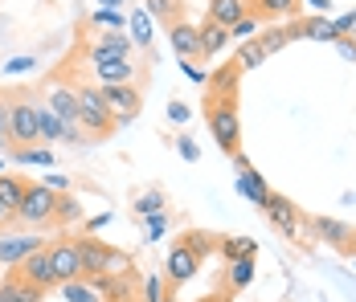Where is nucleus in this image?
I'll return each mask as SVG.
<instances>
[{
	"mask_svg": "<svg viewBox=\"0 0 356 302\" xmlns=\"http://www.w3.org/2000/svg\"><path fill=\"white\" fill-rule=\"evenodd\" d=\"M177 151H180V160H188V164H197V143H193L188 135H177Z\"/></svg>",
	"mask_w": 356,
	"mask_h": 302,
	"instance_id": "4c0bfd02",
	"label": "nucleus"
},
{
	"mask_svg": "<svg viewBox=\"0 0 356 302\" xmlns=\"http://www.w3.org/2000/svg\"><path fill=\"white\" fill-rule=\"evenodd\" d=\"M180 241H184V245H188V249H193L197 258H205V253H209V249L217 245V241H213V233H201V229H188V233L180 237Z\"/></svg>",
	"mask_w": 356,
	"mask_h": 302,
	"instance_id": "473e14b6",
	"label": "nucleus"
},
{
	"mask_svg": "<svg viewBox=\"0 0 356 302\" xmlns=\"http://www.w3.org/2000/svg\"><path fill=\"white\" fill-rule=\"evenodd\" d=\"M312 229H316L320 241L336 245V249H348V241H353V233H356V229H348V225L336 221V217H312Z\"/></svg>",
	"mask_w": 356,
	"mask_h": 302,
	"instance_id": "a211bd4d",
	"label": "nucleus"
},
{
	"mask_svg": "<svg viewBox=\"0 0 356 302\" xmlns=\"http://www.w3.org/2000/svg\"><path fill=\"white\" fill-rule=\"evenodd\" d=\"M13 269H17L29 286H37L41 294H49V290L58 286V278H54V269H49V253H45V245H41V249H33L21 266H13Z\"/></svg>",
	"mask_w": 356,
	"mask_h": 302,
	"instance_id": "9d476101",
	"label": "nucleus"
},
{
	"mask_svg": "<svg viewBox=\"0 0 356 302\" xmlns=\"http://www.w3.org/2000/svg\"><path fill=\"white\" fill-rule=\"evenodd\" d=\"M164 294H160V278H147L143 282V302H160Z\"/></svg>",
	"mask_w": 356,
	"mask_h": 302,
	"instance_id": "a19ab883",
	"label": "nucleus"
},
{
	"mask_svg": "<svg viewBox=\"0 0 356 302\" xmlns=\"http://www.w3.org/2000/svg\"><path fill=\"white\" fill-rule=\"evenodd\" d=\"M348 253H356V233H353V241H348Z\"/></svg>",
	"mask_w": 356,
	"mask_h": 302,
	"instance_id": "09e8293b",
	"label": "nucleus"
},
{
	"mask_svg": "<svg viewBox=\"0 0 356 302\" xmlns=\"http://www.w3.org/2000/svg\"><path fill=\"white\" fill-rule=\"evenodd\" d=\"M234 164L242 168V171H238V192H242V196H250V204H258V208H262V204L270 201V188H266L262 171H254V168H250V160L242 156V151L234 156Z\"/></svg>",
	"mask_w": 356,
	"mask_h": 302,
	"instance_id": "9b49d317",
	"label": "nucleus"
},
{
	"mask_svg": "<svg viewBox=\"0 0 356 302\" xmlns=\"http://www.w3.org/2000/svg\"><path fill=\"white\" fill-rule=\"evenodd\" d=\"M254 282V258H238V262H229V278H225V290L234 294V290H242Z\"/></svg>",
	"mask_w": 356,
	"mask_h": 302,
	"instance_id": "c85d7f7f",
	"label": "nucleus"
},
{
	"mask_svg": "<svg viewBox=\"0 0 356 302\" xmlns=\"http://www.w3.org/2000/svg\"><path fill=\"white\" fill-rule=\"evenodd\" d=\"M307 4H312V8H320V12H327V8H332V0H307Z\"/></svg>",
	"mask_w": 356,
	"mask_h": 302,
	"instance_id": "49530a36",
	"label": "nucleus"
},
{
	"mask_svg": "<svg viewBox=\"0 0 356 302\" xmlns=\"http://www.w3.org/2000/svg\"><path fill=\"white\" fill-rule=\"evenodd\" d=\"M180 69H184V78H188V82H197V86H205V82H209V74L197 66V62H180Z\"/></svg>",
	"mask_w": 356,
	"mask_h": 302,
	"instance_id": "58836bf2",
	"label": "nucleus"
},
{
	"mask_svg": "<svg viewBox=\"0 0 356 302\" xmlns=\"http://www.w3.org/2000/svg\"><path fill=\"white\" fill-rule=\"evenodd\" d=\"M13 160H21V164H54V156H49V147H13Z\"/></svg>",
	"mask_w": 356,
	"mask_h": 302,
	"instance_id": "72a5a7b5",
	"label": "nucleus"
},
{
	"mask_svg": "<svg viewBox=\"0 0 356 302\" xmlns=\"http://www.w3.org/2000/svg\"><path fill=\"white\" fill-rule=\"evenodd\" d=\"M131 74H136V62H103L95 66V86H131Z\"/></svg>",
	"mask_w": 356,
	"mask_h": 302,
	"instance_id": "412c9836",
	"label": "nucleus"
},
{
	"mask_svg": "<svg viewBox=\"0 0 356 302\" xmlns=\"http://www.w3.org/2000/svg\"><path fill=\"white\" fill-rule=\"evenodd\" d=\"M127 37H131L136 49H147V45H152V17H147L143 8H131V17H127Z\"/></svg>",
	"mask_w": 356,
	"mask_h": 302,
	"instance_id": "a878e982",
	"label": "nucleus"
},
{
	"mask_svg": "<svg viewBox=\"0 0 356 302\" xmlns=\"http://www.w3.org/2000/svg\"><path fill=\"white\" fill-rule=\"evenodd\" d=\"M86 58H90V66H103V62H131V37L119 33V29H111V33H103L95 45H86Z\"/></svg>",
	"mask_w": 356,
	"mask_h": 302,
	"instance_id": "6e6552de",
	"label": "nucleus"
},
{
	"mask_svg": "<svg viewBox=\"0 0 356 302\" xmlns=\"http://www.w3.org/2000/svg\"><path fill=\"white\" fill-rule=\"evenodd\" d=\"M111 245H103L99 237H78V262H82V278H99L107 269Z\"/></svg>",
	"mask_w": 356,
	"mask_h": 302,
	"instance_id": "4468645a",
	"label": "nucleus"
},
{
	"mask_svg": "<svg viewBox=\"0 0 356 302\" xmlns=\"http://www.w3.org/2000/svg\"><path fill=\"white\" fill-rule=\"evenodd\" d=\"M37 123H41V143H66V123L45 102H37Z\"/></svg>",
	"mask_w": 356,
	"mask_h": 302,
	"instance_id": "b1692460",
	"label": "nucleus"
},
{
	"mask_svg": "<svg viewBox=\"0 0 356 302\" xmlns=\"http://www.w3.org/2000/svg\"><path fill=\"white\" fill-rule=\"evenodd\" d=\"M286 37L295 41V37H312V41H340V33H336V25L327 21V17H295L291 25H286Z\"/></svg>",
	"mask_w": 356,
	"mask_h": 302,
	"instance_id": "ddd939ff",
	"label": "nucleus"
},
{
	"mask_svg": "<svg viewBox=\"0 0 356 302\" xmlns=\"http://www.w3.org/2000/svg\"><path fill=\"white\" fill-rule=\"evenodd\" d=\"M8 147H45L37 123V99L29 90L8 94Z\"/></svg>",
	"mask_w": 356,
	"mask_h": 302,
	"instance_id": "f257e3e1",
	"label": "nucleus"
},
{
	"mask_svg": "<svg viewBox=\"0 0 356 302\" xmlns=\"http://www.w3.org/2000/svg\"><path fill=\"white\" fill-rule=\"evenodd\" d=\"M217 249H221L225 262H238V258H254L258 253V241L254 237H225V241H217Z\"/></svg>",
	"mask_w": 356,
	"mask_h": 302,
	"instance_id": "bb28decb",
	"label": "nucleus"
},
{
	"mask_svg": "<svg viewBox=\"0 0 356 302\" xmlns=\"http://www.w3.org/2000/svg\"><path fill=\"white\" fill-rule=\"evenodd\" d=\"M45 106L66 123V127H78V90L74 86H66V82H58L54 90H49V99H45Z\"/></svg>",
	"mask_w": 356,
	"mask_h": 302,
	"instance_id": "2eb2a0df",
	"label": "nucleus"
},
{
	"mask_svg": "<svg viewBox=\"0 0 356 302\" xmlns=\"http://www.w3.org/2000/svg\"><path fill=\"white\" fill-rule=\"evenodd\" d=\"M90 21H95V25H107V29H119V25H123V17H115V12H107V8H103V12H95Z\"/></svg>",
	"mask_w": 356,
	"mask_h": 302,
	"instance_id": "ea45409f",
	"label": "nucleus"
},
{
	"mask_svg": "<svg viewBox=\"0 0 356 302\" xmlns=\"http://www.w3.org/2000/svg\"><path fill=\"white\" fill-rule=\"evenodd\" d=\"M107 221H111L107 212H103V217H90V221H86V233H99V229H103Z\"/></svg>",
	"mask_w": 356,
	"mask_h": 302,
	"instance_id": "a18cd8bd",
	"label": "nucleus"
},
{
	"mask_svg": "<svg viewBox=\"0 0 356 302\" xmlns=\"http://www.w3.org/2000/svg\"><path fill=\"white\" fill-rule=\"evenodd\" d=\"M0 139H8V94L0 90Z\"/></svg>",
	"mask_w": 356,
	"mask_h": 302,
	"instance_id": "79ce46f5",
	"label": "nucleus"
},
{
	"mask_svg": "<svg viewBox=\"0 0 356 302\" xmlns=\"http://www.w3.org/2000/svg\"><path fill=\"white\" fill-rule=\"evenodd\" d=\"M336 49H340V53H344L348 62H356V41H348V37H340V41H336Z\"/></svg>",
	"mask_w": 356,
	"mask_h": 302,
	"instance_id": "37998d69",
	"label": "nucleus"
},
{
	"mask_svg": "<svg viewBox=\"0 0 356 302\" xmlns=\"http://www.w3.org/2000/svg\"><path fill=\"white\" fill-rule=\"evenodd\" d=\"M205 258H197L184 241H177L172 249H168V262H164V282H168V290H180L184 282H193L197 278V269H201Z\"/></svg>",
	"mask_w": 356,
	"mask_h": 302,
	"instance_id": "423d86ee",
	"label": "nucleus"
},
{
	"mask_svg": "<svg viewBox=\"0 0 356 302\" xmlns=\"http://www.w3.org/2000/svg\"><path fill=\"white\" fill-rule=\"evenodd\" d=\"M45 253H49V269L58 278V286L78 282L82 278V262H78V237H58V241H45Z\"/></svg>",
	"mask_w": 356,
	"mask_h": 302,
	"instance_id": "39448f33",
	"label": "nucleus"
},
{
	"mask_svg": "<svg viewBox=\"0 0 356 302\" xmlns=\"http://www.w3.org/2000/svg\"><path fill=\"white\" fill-rule=\"evenodd\" d=\"M205 123L209 135L217 139V147L234 160L242 151V123H238V106L234 102H205Z\"/></svg>",
	"mask_w": 356,
	"mask_h": 302,
	"instance_id": "20e7f679",
	"label": "nucleus"
},
{
	"mask_svg": "<svg viewBox=\"0 0 356 302\" xmlns=\"http://www.w3.org/2000/svg\"><path fill=\"white\" fill-rule=\"evenodd\" d=\"M164 192H160V188H152V192H143L140 201L131 204V212H136V217H152V212H164Z\"/></svg>",
	"mask_w": 356,
	"mask_h": 302,
	"instance_id": "2f4dec72",
	"label": "nucleus"
},
{
	"mask_svg": "<svg viewBox=\"0 0 356 302\" xmlns=\"http://www.w3.org/2000/svg\"><path fill=\"white\" fill-rule=\"evenodd\" d=\"M45 241L33 233H8V237H0V266H21L33 249H41Z\"/></svg>",
	"mask_w": 356,
	"mask_h": 302,
	"instance_id": "f8f14e48",
	"label": "nucleus"
},
{
	"mask_svg": "<svg viewBox=\"0 0 356 302\" xmlns=\"http://www.w3.org/2000/svg\"><path fill=\"white\" fill-rule=\"evenodd\" d=\"M74 90H78V127L90 135V139H107V135L119 131L115 115H111L107 102H103V90L95 82H78Z\"/></svg>",
	"mask_w": 356,
	"mask_h": 302,
	"instance_id": "f03ea898",
	"label": "nucleus"
},
{
	"mask_svg": "<svg viewBox=\"0 0 356 302\" xmlns=\"http://www.w3.org/2000/svg\"><path fill=\"white\" fill-rule=\"evenodd\" d=\"M82 221V204L74 201L70 192H58V208H54V225H74Z\"/></svg>",
	"mask_w": 356,
	"mask_h": 302,
	"instance_id": "c756f323",
	"label": "nucleus"
},
{
	"mask_svg": "<svg viewBox=\"0 0 356 302\" xmlns=\"http://www.w3.org/2000/svg\"><path fill=\"white\" fill-rule=\"evenodd\" d=\"M33 299H45L37 286H29L17 269H8L4 278H0V302H33Z\"/></svg>",
	"mask_w": 356,
	"mask_h": 302,
	"instance_id": "6ab92c4d",
	"label": "nucleus"
},
{
	"mask_svg": "<svg viewBox=\"0 0 356 302\" xmlns=\"http://www.w3.org/2000/svg\"><path fill=\"white\" fill-rule=\"evenodd\" d=\"M353 269H356V258H353Z\"/></svg>",
	"mask_w": 356,
	"mask_h": 302,
	"instance_id": "864d4df0",
	"label": "nucleus"
},
{
	"mask_svg": "<svg viewBox=\"0 0 356 302\" xmlns=\"http://www.w3.org/2000/svg\"><path fill=\"white\" fill-rule=\"evenodd\" d=\"M262 33V21L258 17H242L234 29H229V41H250V37H258Z\"/></svg>",
	"mask_w": 356,
	"mask_h": 302,
	"instance_id": "c9c22d12",
	"label": "nucleus"
},
{
	"mask_svg": "<svg viewBox=\"0 0 356 302\" xmlns=\"http://www.w3.org/2000/svg\"><path fill=\"white\" fill-rule=\"evenodd\" d=\"M168 119L184 123V119H188V106H184V102H172V106H168Z\"/></svg>",
	"mask_w": 356,
	"mask_h": 302,
	"instance_id": "c03bdc74",
	"label": "nucleus"
},
{
	"mask_svg": "<svg viewBox=\"0 0 356 302\" xmlns=\"http://www.w3.org/2000/svg\"><path fill=\"white\" fill-rule=\"evenodd\" d=\"M266 58H270V53H266L262 37H250V41H242V45H238V58H234V66L246 74V69H258Z\"/></svg>",
	"mask_w": 356,
	"mask_h": 302,
	"instance_id": "5701e85b",
	"label": "nucleus"
},
{
	"mask_svg": "<svg viewBox=\"0 0 356 302\" xmlns=\"http://www.w3.org/2000/svg\"><path fill=\"white\" fill-rule=\"evenodd\" d=\"M201 302H225V299H201Z\"/></svg>",
	"mask_w": 356,
	"mask_h": 302,
	"instance_id": "603ef678",
	"label": "nucleus"
},
{
	"mask_svg": "<svg viewBox=\"0 0 356 302\" xmlns=\"http://www.w3.org/2000/svg\"><path fill=\"white\" fill-rule=\"evenodd\" d=\"M103 274H107V278H140L131 253H123V249H111L107 253V269H103Z\"/></svg>",
	"mask_w": 356,
	"mask_h": 302,
	"instance_id": "cd10ccee",
	"label": "nucleus"
},
{
	"mask_svg": "<svg viewBox=\"0 0 356 302\" xmlns=\"http://www.w3.org/2000/svg\"><path fill=\"white\" fill-rule=\"evenodd\" d=\"M99 90H103V102H107V110L115 115L119 127L140 115V90L136 86H99Z\"/></svg>",
	"mask_w": 356,
	"mask_h": 302,
	"instance_id": "1a4fd4ad",
	"label": "nucleus"
},
{
	"mask_svg": "<svg viewBox=\"0 0 356 302\" xmlns=\"http://www.w3.org/2000/svg\"><path fill=\"white\" fill-rule=\"evenodd\" d=\"M33 302H41V299H33Z\"/></svg>",
	"mask_w": 356,
	"mask_h": 302,
	"instance_id": "5fc2aeb1",
	"label": "nucleus"
},
{
	"mask_svg": "<svg viewBox=\"0 0 356 302\" xmlns=\"http://www.w3.org/2000/svg\"><path fill=\"white\" fill-rule=\"evenodd\" d=\"M168 41H172V49H177L180 62H201V45H197V25L193 21H177V25H168Z\"/></svg>",
	"mask_w": 356,
	"mask_h": 302,
	"instance_id": "dca6fc26",
	"label": "nucleus"
},
{
	"mask_svg": "<svg viewBox=\"0 0 356 302\" xmlns=\"http://www.w3.org/2000/svg\"><path fill=\"white\" fill-rule=\"evenodd\" d=\"M54 208H58V192L45 184H29L21 208L8 217V225H25V229H49L54 225Z\"/></svg>",
	"mask_w": 356,
	"mask_h": 302,
	"instance_id": "7ed1b4c3",
	"label": "nucleus"
},
{
	"mask_svg": "<svg viewBox=\"0 0 356 302\" xmlns=\"http://www.w3.org/2000/svg\"><path fill=\"white\" fill-rule=\"evenodd\" d=\"M143 221H147V237H152V241H160L164 229H168V212H152V217H143Z\"/></svg>",
	"mask_w": 356,
	"mask_h": 302,
	"instance_id": "e433bc0d",
	"label": "nucleus"
},
{
	"mask_svg": "<svg viewBox=\"0 0 356 302\" xmlns=\"http://www.w3.org/2000/svg\"><path fill=\"white\" fill-rule=\"evenodd\" d=\"M0 225H8V217H4V208H0Z\"/></svg>",
	"mask_w": 356,
	"mask_h": 302,
	"instance_id": "8fccbe9b",
	"label": "nucleus"
},
{
	"mask_svg": "<svg viewBox=\"0 0 356 302\" xmlns=\"http://www.w3.org/2000/svg\"><path fill=\"white\" fill-rule=\"evenodd\" d=\"M242 17H250L246 0H209V21L221 29H234Z\"/></svg>",
	"mask_w": 356,
	"mask_h": 302,
	"instance_id": "aec40b11",
	"label": "nucleus"
},
{
	"mask_svg": "<svg viewBox=\"0 0 356 302\" xmlns=\"http://www.w3.org/2000/svg\"><path fill=\"white\" fill-rule=\"evenodd\" d=\"M197 45H201V62L205 58H217L225 45H229V29H221V25H213L209 17L197 25Z\"/></svg>",
	"mask_w": 356,
	"mask_h": 302,
	"instance_id": "f3484780",
	"label": "nucleus"
},
{
	"mask_svg": "<svg viewBox=\"0 0 356 302\" xmlns=\"http://www.w3.org/2000/svg\"><path fill=\"white\" fill-rule=\"evenodd\" d=\"M262 8H266V17H299V0H258Z\"/></svg>",
	"mask_w": 356,
	"mask_h": 302,
	"instance_id": "f704fd0d",
	"label": "nucleus"
},
{
	"mask_svg": "<svg viewBox=\"0 0 356 302\" xmlns=\"http://www.w3.org/2000/svg\"><path fill=\"white\" fill-rule=\"evenodd\" d=\"M143 4H147L143 12H147L152 21H160L164 29H168V25H177V21H184V17H180V8H184V0H143Z\"/></svg>",
	"mask_w": 356,
	"mask_h": 302,
	"instance_id": "393cba45",
	"label": "nucleus"
},
{
	"mask_svg": "<svg viewBox=\"0 0 356 302\" xmlns=\"http://www.w3.org/2000/svg\"><path fill=\"white\" fill-rule=\"evenodd\" d=\"M262 217H266V221H270V225H275L283 237H291V241L299 237L303 212L295 208V201H291V196H283V192H270V201L262 204Z\"/></svg>",
	"mask_w": 356,
	"mask_h": 302,
	"instance_id": "0eeeda50",
	"label": "nucleus"
},
{
	"mask_svg": "<svg viewBox=\"0 0 356 302\" xmlns=\"http://www.w3.org/2000/svg\"><path fill=\"white\" fill-rule=\"evenodd\" d=\"M62 294H66V302H103V294L86 282V278H78V282H66L62 286Z\"/></svg>",
	"mask_w": 356,
	"mask_h": 302,
	"instance_id": "7c9ffc66",
	"label": "nucleus"
},
{
	"mask_svg": "<svg viewBox=\"0 0 356 302\" xmlns=\"http://www.w3.org/2000/svg\"><path fill=\"white\" fill-rule=\"evenodd\" d=\"M25 188H29V180H21V176H0V208H4V217H13V212L21 208Z\"/></svg>",
	"mask_w": 356,
	"mask_h": 302,
	"instance_id": "4be33fe9",
	"label": "nucleus"
},
{
	"mask_svg": "<svg viewBox=\"0 0 356 302\" xmlns=\"http://www.w3.org/2000/svg\"><path fill=\"white\" fill-rule=\"evenodd\" d=\"M4 147H8V139H0V151H4Z\"/></svg>",
	"mask_w": 356,
	"mask_h": 302,
	"instance_id": "3c124183",
	"label": "nucleus"
},
{
	"mask_svg": "<svg viewBox=\"0 0 356 302\" xmlns=\"http://www.w3.org/2000/svg\"><path fill=\"white\" fill-rule=\"evenodd\" d=\"M115 4H119V0H99V8H115Z\"/></svg>",
	"mask_w": 356,
	"mask_h": 302,
	"instance_id": "de8ad7c7",
	"label": "nucleus"
}]
</instances>
